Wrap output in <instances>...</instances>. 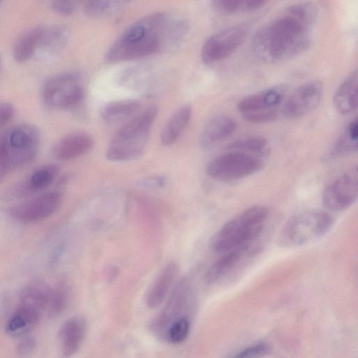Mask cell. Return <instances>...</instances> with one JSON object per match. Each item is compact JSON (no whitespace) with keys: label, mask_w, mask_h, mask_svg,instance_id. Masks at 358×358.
<instances>
[{"label":"cell","mask_w":358,"mask_h":358,"mask_svg":"<svg viewBox=\"0 0 358 358\" xmlns=\"http://www.w3.org/2000/svg\"><path fill=\"white\" fill-rule=\"evenodd\" d=\"M262 166L263 161L259 156L230 151L209 162L206 171L209 177L215 180L231 182L252 175Z\"/></svg>","instance_id":"obj_7"},{"label":"cell","mask_w":358,"mask_h":358,"mask_svg":"<svg viewBox=\"0 0 358 358\" xmlns=\"http://www.w3.org/2000/svg\"><path fill=\"white\" fill-rule=\"evenodd\" d=\"M287 13L310 26L315 23L317 16L315 7L310 3L293 5L287 9Z\"/></svg>","instance_id":"obj_33"},{"label":"cell","mask_w":358,"mask_h":358,"mask_svg":"<svg viewBox=\"0 0 358 358\" xmlns=\"http://www.w3.org/2000/svg\"><path fill=\"white\" fill-rule=\"evenodd\" d=\"M140 106L141 102L135 99L114 101L103 106L101 117L107 123H117L132 116Z\"/></svg>","instance_id":"obj_25"},{"label":"cell","mask_w":358,"mask_h":358,"mask_svg":"<svg viewBox=\"0 0 358 358\" xmlns=\"http://www.w3.org/2000/svg\"><path fill=\"white\" fill-rule=\"evenodd\" d=\"M129 0H85V11L95 17L108 15L119 9Z\"/></svg>","instance_id":"obj_30"},{"label":"cell","mask_w":358,"mask_h":358,"mask_svg":"<svg viewBox=\"0 0 358 358\" xmlns=\"http://www.w3.org/2000/svg\"><path fill=\"white\" fill-rule=\"evenodd\" d=\"M14 108L8 102H0V127L6 124L13 117Z\"/></svg>","instance_id":"obj_38"},{"label":"cell","mask_w":358,"mask_h":358,"mask_svg":"<svg viewBox=\"0 0 358 358\" xmlns=\"http://www.w3.org/2000/svg\"><path fill=\"white\" fill-rule=\"evenodd\" d=\"M248 32V26L240 24L211 36L202 47V61L212 64L227 58L243 43Z\"/></svg>","instance_id":"obj_9"},{"label":"cell","mask_w":358,"mask_h":358,"mask_svg":"<svg viewBox=\"0 0 358 358\" xmlns=\"http://www.w3.org/2000/svg\"><path fill=\"white\" fill-rule=\"evenodd\" d=\"M94 145V141L87 134L75 132L62 138L53 148V155L59 160L75 159L89 152Z\"/></svg>","instance_id":"obj_16"},{"label":"cell","mask_w":358,"mask_h":358,"mask_svg":"<svg viewBox=\"0 0 358 358\" xmlns=\"http://www.w3.org/2000/svg\"><path fill=\"white\" fill-rule=\"evenodd\" d=\"M357 194V172L355 169L329 184L322 193V202L328 210L341 211L356 201Z\"/></svg>","instance_id":"obj_11"},{"label":"cell","mask_w":358,"mask_h":358,"mask_svg":"<svg viewBox=\"0 0 358 358\" xmlns=\"http://www.w3.org/2000/svg\"><path fill=\"white\" fill-rule=\"evenodd\" d=\"M358 75L357 71L346 78L336 90L333 103L341 114L352 113L357 107Z\"/></svg>","instance_id":"obj_18"},{"label":"cell","mask_w":358,"mask_h":358,"mask_svg":"<svg viewBox=\"0 0 358 358\" xmlns=\"http://www.w3.org/2000/svg\"><path fill=\"white\" fill-rule=\"evenodd\" d=\"M40 142L38 129L31 124L16 125L0 135V165L7 172L31 162Z\"/></svg>","instance_id":"obj_5"},{"label":"cell","mask_w":358,"mask_h":358,"mask_svg":"<svg viewBox=\"0 0 358 358\" xmlns=\"http://www.w3.org/2000/svg\"><path fill=\"white\" fill-rule=\"evenodd\" d=\"M322 94L323 86L320 81L306 83L296 89L286 99L282 113L292 120L303 117L319 106Z\"/></svg>","instance_id":"obj_12"},{"label":"cell","mask_w":358,"mask_h":358,"mask_svg":"<svg viewBox=\"0 0 358 358\" xmlns=\"http://www.w3.org/2000/svg\"><path fill=\"white\" fill-rule=\"evenodd\" d=\"M271 352L270 345L265 342L254 343L241 352L235 357H259L268 355Z\"/></svg>","instance_id":"obj_36"},{"label":"cell","mask_w":358,"mask_h":358,"mask_svg":"<svg viewBox=\"0 0 358 358\" xmlns=\"http://www.w3.org/2000/svg\"><path fill=\"white\" fill-rule=\"evenodd\" d=\"M189 292V284L187 280L178 283L166 306L152 324L155 334L165 338L169 325L176 319L185 316L182 313L188 301Z\"/></svg>","instance_id":"obj_13"},{"label":"cell","mask_w":358,"mask_h":358,"mask_svg":"<svg viewBox=\"0 0 358 358\" xmlns=\"http://www.w3.org/2000/svg\"><path fill=\"white\" fill-rule=\"evenodd\" d=\"M268 216L267 208L252 206L228 221L214 235L212 249L217 253L250 248L263 231Z\"/></svg>","instance_id":"obj_3"},{"label":"cell","mask_w":358,"mask_h":358,"mask_svg":"<svg viewBox=\"0 0 358 358\" xmlns=\"http://www.w3.org/2000/svg\"><path fill=\"white\" fill-rule=\"evenodd\" d=\"M41 313L34 308L20 305L6 323L7 333L14 336L24 335L37 324Z\"/></svg>","instance_id":"obj_22"},{"label":"cell","mask_w":358,"mask_h":358,"mask_svg":"<svg viewBox=\"0 0 358 358\" xmlns=\"http://www.w3.org/2000/svg\"><path fill=\"white\" fill-rule=\"evenodd\" d=\"M250 248L234 250L220 258L207 271L205 280L208 284L215 283L233 271L250 252Z\"/></svg>","instance_id":"obj_19"},{"label":"cell","mask_w":358,"mask_h":358,"mask_svg":"<svg viewBox=\"0 0 358 358\" xmlns=\"http://www.w3.org/2000/svg\"><path fill=\"white\" fill-rule=\"evenodd\" d=\"M43 27H36L22 34L13 48V57L19 63L29 60L39 48Z\"/></svg>","instance_id":"obj_23"},{"label":"cell","mask_w":358,"mask_h":358,"mask_svg":"<svg viewBox=\"0 0 358 358\" xmlns=\"http://www.w3.org/2000/svg\"><path fill=\"white\" fill-rule=\"evenodd\" d=\"M229 151H239L264 157L268 154L267 141L260 136H250L236 140L227 146Z\"/></svg>","instance_id":"obj_29"},{"label":"cell","mask_w":358,"mask_h":358,"mask_svg":"<svg viewBox=\"0 0 358 358\" xmlns=\"http://www.w3.org/2000/svg\"><path fill=\"white\" fill-rule=\"evenodd\" d=\"M1 55H0V69H1Z\"/></svg>","instance_id":"obj_42"},{"label":"cell","mask_w":358,"mask_h":358,"mask_svg":"<svg viewBox=\"0 0 358 358\" xmlns=\"http://www.w3.org/2000/svg\"><path fill=\"white\" fill-rule=\"evenodd\" d=\"M7 173L6 170L0 165V180L4 177V176Z\"/></svg>","instance_id":"obj_41"},{"label":"cell","mask_w":358,"mask_h":358,"mask_svg":"<svg viewBox=\"0 0 358 358\" xmlns=\"http://www.w3.org/2000/svg\"><path fill=\"white\" fill-rule=\"evenodd\" d=\"M179 272L175 262L164 266L149 287L145 301L150 308L158 307L165 299Z\"/></svg>","instance_id":"obj_15"},{"label":"cell","mask_w":358,"mask_h":358,"mask_svg":"<svg viewBox=\"0 0 358 358\" xmlns=\"http://www.w3.org/2000/svg\"><path fill=\"white\" fill-rule=\"evenodd\" d=\"M192 115V108L185 105L179 108L168 120L160 134L161 143L164 146L173 144L187 126Z\"/></svg>","instance_id":"obj_24"},{"label":"cell","mask_w":358,"mask_h":358,"mask_svg":"<svg viewBox=\"0 0 358 358\" xmlns=\"http://www.w3.org/2000/svg\"><path fill=\"white\" fill-rule=\"evenodd\" d=\"M236 127V122L228 116L219 115L211 118L202 131V144L208 147L224 140L235 131Z\"/></svg>","instance_id":"obj_20"},{"label":"cell","mask_w":358,"mask_h":358,"mask_svg":"<svg viewBox=\"0 0 358 358\" xmlns=\"http://www.w3.org/2000/svg\"><path fill=\"white\" fill-rule=\"evenodd\" d=\"M176 19L157 13L127 28L106 54L109 62H117L143 57L176 43Z\"/></svg>","instance_id":"obj_1"},{"label":"cell","mask_w":358,"mask_h":358,"mask_svg":"<svg viewBox=\"0 0 358 358\" xmlns=\"http://www.w3.org/2000/svg\"><path fill=\"white\" fill-rule=\"evenodd\" d=\"M246 0H212L214 8L222 14H231L242 10Z\"/></svg>","instance_id":"obj_35"},{"label":"cell","mask_w":358,"mask_h":358,"mask_svg":"<svg viewBox=\"0 0 358 358\" xmlns=\"http://www.w3.org/2000/svg\"><path fill=\"white\" fill-rule=\"evenodd\" d=\"M68 301V293L64 286L50 289L48 294L45 309L53 315L63 312Z\"/></svg>","instance_id":"obj_32"},{"label":"cell","mask_w":358,"mask_h":358,"mask_svg":"<svg viewBox=\"0 0 358 358\" xmlns=\"http://www.w3.org/2000/svg\"><path fill=\"white\" fill-rule=\"evenodd\" d=\"M42 96L48 106L67 109L75 106L82 100L83 91L77 76L63 73L46 80L43 87Z\"/></svg>","instance_id":"obj_8"},{"label":"cell","mask_w":358,"mask_h":358,"mask_svg":"<svg viewBox=\"0 0 358 358\" xmlns=\"http://www.w3.org/2000/svg\"><path fill=\"white\" fill-rule=\"evenodd\" d=\"M69 38L67 29L62 26L43 28V33L38 49L48 53H55L62 50Z\"/></svg>","instance_id":"obj_27"},{"label":"cell","mask_w":358,"mask_h":358,"mask_svg":"<svg viewBox=\"0 0 358 358\" xmlns=\"http://www.w3.org/2000/svg\"><path fill=\"white\" fill-rule=\"evenodd\" d=\"M268 0H246L242 10L252 11L264 6Z\"/></svg>","instance_id":"obj_40"},{"label":"cell","mask_w":358,"mask_h":358,"mask_svg":"<svg viewBox=\"0 0 358 358\" xmlns=\"http://www.w3.org/2000/svg\"><path fill=\"white\" fill-rule=\"evenodd\" d=\"M50 288L39 282H34L24 289L20 305L34 308L40 313L45 309Z\"/></svg>","instance_id":"obj_28"},{"label":"cell","mask_w":358,"mask_h":358,"mask_svg":"<svg viewBox=\"0 0 358 358\" xmlns=\"http://www.w3.org/2000/svg\"><path fill=\"white\" fill-rule=\"evenodd\" d=\"M157 115V108L150 107L127 122L113 138L106 154L107 159L122 162L141 155Z\"/></svg>","instance_id":"obj_4"},{"label":"cell","mask_w":358,"mask_h":358,"mask_svg":"<svg viewBox=\"0 0 358 358\" xmlns=\"http://www.w3.org/2000/svg\"><path fill=\"white\" fill-rule=\"evenodd\" d=\"M36 347V342L31 337L24 338L17 346V352L22 355L31 353Z\"/></svg>","instance_id":"obj_39"},{"label":"cell","mask_w":358,"mask_h":358,"mask_svg":"<svg viewBox=\"0 0 358 358\" xmlns=\"http://www.w3.org/2000/svg\"><path fill=\"white\" fill-rule=\"evenodd\" d=\"M242 116L248 122L262 124L275 120L278 117V112L276 109H268L243 113Z\"/></svg>","instance_id":"obj_34"},{"label":"cell","mask_w":358,"mask_h":358,"mask_svg":"<svg viewBox=\"0 0 358 358\" xmlns=\"http://www.w3.org/2000/svg\"><path fill=\"white\" fill-rule=\"evenodd\" d=\"M358 122L353 120L344 133L337 140L329 153V157H341L352 154L357 150Z\"/></svg>","instance_id":"obj_26"},{"label":"cell","mask_w":358,"mask_h":358,"mask_svg":"<svg viewBox=\"0 0 358 358\" xmlns=\"http://www.w3.org/2000/svg\"><path fill=\"white\" fill-rule=\"evenodd\" d=\"M310 27L288 13L256 34L252 42L253 51L259 59L268 63L292 59L308 48Z\"/></svg>","instance_id":"obj_2"},{"label":"cell","mask_w":358,"mask_h":358,"mask_svg":"<svg viewBox=\"0 0 358 358\" xmlns=\"http://www.w3.org/2000/svg\"><path fill=\"white\" fill-rule=\"evenodd\" d=\"M334 223L327 213L310 210L299 213L282 227L277 241L282 247H297L308 243L326 234Z\"/></svg>","instance_id":"obj_6"},{"label":"cell","mask_w":358,"mask_h":358,"mask_svg":"<svg viewBox=\"0 0 358 358\" xmlns=\"http://www.w3.org/2000/svg\"><path fill=\"white\" fill-rule=\"evenodd\" d=\"M59 171L55 164H48L35 170L29 178L15 187V193L21 196L45 189L53 181Z\"/></svg>","instance_id":"obj_21"},{"label":"cell","mask_w":358,"mask_h":358,"mask_svg":"<svg viewBox=\"0 0 358 358\" xmlns=\"http://www.w3.org/2000/svg\"><path fill=\"white\" fill-rule=\"evenodd\" d=\"M62 200L60 192H48L13 206L9 213L21 222H37L54 214L60 207Z\"/></svg>","instance_id":"obj_10"},{"label":"cell","mask_w":358,"mask_h":358,"mask_svg":"<svg viewBox=\"0 0 358 358\" xmlns=\"http://www.w3.org/2000/svg\"><path fill=\"white\" fill-rule=\"evenodd\" d=\"M86 332V324L80 317L66 320L61 327L59 340L62 355L71 357L80 349Z\"/></svg>","instance_id":"obj_17"},{"label":"cell","mask_w":358,"mask_h":358,"mask_svg":"<svg viewBox=\"0 0 358 358\" xmlns=\"http://www.w3.org/2000/svg\"><path fill=\"white\" fill-rule=\"evenodd\" d=\"M287 88L279 85L268 88L261 92L249 95L238 103L241 114L268 109H276L285 97Z\"/></svg>","instance_id":"obj_14"},{"label":"cell","mask_w":358,"mask_h":358,"mask_svg":"<svg viewBox=\"0 0 358 358\" xmlns=\"http://www.w3.org/2000/svg\"><path fill=\"white\" fill-rule=\"evenodd\" d=\"M189 330L190 322L185 315L176 319L169 325L165 338L171 343L180 344L187 339Z\"/></svg>","instance_id":"obj_31"},{"label":"cell","mask_w":358,"mask_h":358,"mask_svg":"<svg viewBox=\"0 0 358 358\" xmlns=\"http://www.w3.org/2000/svg\"><path fill=\"white\" fill-rule=\"evenodd\" d=\"M1 0H0V2H1Z\"/></svg>","instance_id":"obj_43"},{"label":"cell","mask_w":358,"mask_h":358,"mask_svg":"<svg viewBox=\"0 0 358 358\" xmlns=\"http://www.w3.org/2000/svg\"><path fill=\"white\" fill-rule=\"evenodd\" d=\"M83 0H54L55 10L62 15H69L73 13Z\"/></svg>","instance_id":"obj_37"}]
</instances>
